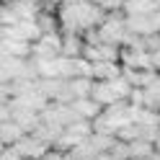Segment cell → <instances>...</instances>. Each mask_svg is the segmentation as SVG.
I'll list each match as a JSON object with an SVG mask.
<instances>
[{
	"instance_id": "1",
	"label": "cell",
	"mask_w": 160,
	"mask_h": 160,
	"mask_svg": "<svg viewBox=\"0 0 160 160\" xmlns=\"http://www.w3.org/2000/svg\"><path fill=\"white\" fill-rule=\"evenodd\" d=\"M98 39L101 44H111V47H122L127 42V26H124V13H106L103 21L98 23Z\"/></svg>"
},
{
	"instance_id": "2",
	"label": "cell",
	"mask_w": 160,
	"mask_h": 160,
	"mask_svg": "<svg viewBox=\"0 0 160 160\" xmlns=\"http://www.w3.org/2000/svg\"><path fill=\"white\" fill-rule=\"evenodd\" d=\"M13 147H16V152L21 155V160H42L49 152V145L42 142V139L34 137V134H23Z\"/></svg>"
},
{
	"instance_id": "3",
	"label": "cell",
	"mask_w": 160,
	"mask_h": 160,
	"mask_svg": "<svg viewBox=\"0 0 160 160\" xmlns=\"http://www.w3.org/2000/svg\"><path fill=\"white\" fill-rule=\"evenodd\" d=\"M8 108H11V122H16L18 127H21L23 134H31L34 129L42 124V116L28 111V108H18V106H8Z\"/></svg>"
},
{
	"instance_id": "4",
	"label": "cell",
	"mask_w": 160,
	"mask_h": 160,
	"mask_svg": "<svg viewBox=\"0 0 160 160\" xmlns=\"http://www.w3.org/2000/svg\"><path fill=\"white\" fill-rule=\"evenodd\" d=\"M122 75V65L119 62H96L91 65V80L93 83H108Z\"/></svg>"
},
{
	"instance_id": "5",
	"label": "cell",
	"mask_w": 160,
	"mask_h": 160,
	"mask_svg": "<svg viewBox=\"0 0 160 160\" xmlns=\"http://www.w3.org/2000/svg\"><path fill=\"white\" fill-rule=\"evenodd\" d=\"M160 8L158 0H124L122 13L124 16H152Z\"/></svg>"
},
{
	"instance_id": "6",
	"label": "cell",
	"mask_w": 160,
	"mask_h": 160,
	"mask_svg": "<svg viewBox=\"0 0 160 160\" xmlns=\"http://www.w3.org/2000/svg\"><path fill=\"white\" fill-rule=\"evenodd\" d=\"M70 108L78 114V119H85V122L98 119V116H101V111H103V108L98 106V103H93L91 98H75V101L70 103Z\"/></svg>"
},
{
	"instance_id": "7",
	"label": "cell",
	"mask_w": 160,
	"mask_h": 160,
	"mask_svg": "<svg viewBox=\"0 0 160 160\" xmlns=\"http://www.w3.org/2000/svg\"><path fill=\"white\" fill-rule=\"evenodd\" d=\"M91 101H93V103H98L101 108H108V106L119 103V98L114 96V91H111V85H108V83H93Z\"/></svg>"
},
{
	"instance_id": "8",
	"label": "cell",
	"mask_w": 160,
	"mask_h": 160,
	"mask_svg": "<svg viewBox=\"0 0 160 160\" xmlns=\"http://www.w3.org/2000/svg\"><path fill=\"white\" fill-rule=\"evenodd\" d=\"M59 54L78 59L83 54V36L80 34H62V47H59Z\"/></svg>"
},
{
	"instance_id": "9",
	"label": "cell",
	"mask_w": 160,
	"mask_h": 160,
	"mask_svg": "<svg viewBox=\"0 0 160 160\" xmlns=\"http://www.w3.org/2000/svg\"><path fill=\"white\" fill-rule=\"evenodd\" d=\"M21 137H23V132H21V127L16 122H3L0 124V145L3 147H13Z\"/></svg>"
},
{
	"instance_id": "10",
	"label": "cell",
	"mask_w": 160,
	"mask_h": 160,
	"mask_svg": "<svg viewBox=\"0 0 160 160\" xmlns=\"http://www.w3.org/2000/svg\"><path fill=\"white\" fill-rule=\"evenodd\" d=\"M67 85H70V93H72V101L75 98H91V91H93L91 78H72L67 80Z\"/></svg>"
},
{
	"instance_id": "11",
	"label": "cell",
	"mask_w": 160,
	"mask_h": 160,
	"mask_svg": "<svg viewBox=\"0 0 160 160\" xmlns=\"http://www.w3.org/2000/svg\"><path fill=\"white\" fill-rule=\"evenodd\" d=\"M142 91H145V108L160 111V75H155V80L147 88H142Z\"/></svg>"
},
{
	"instance_id": "12",
	"label": "cell",
	"mask_w": 160,
	"mask_h": 160,
	"mask_svg": "<svg viewBox=\"0 0 160 160\" xmlns=\"http://www.w3.org/2000/svg\"><path fill=\"white\" fill-rule=\"evenodd\" d=\"M127 147H129V158H152L155 152V145L147 142V139H134Z\"/></svg>"
},
{
	"instance_id": "13",
	"label": "cell",
	"mask_w": 160,
	"mask_h": 160,
	"mask_svg": "<svg viewBox=\"0 0 160 160\" xmlns=\"http://www.w3.org/2000/svg\"><path fill=\"white\" fill-rule=\"evenodd\" d=\"M91 3H96L98 8L106 13H122V8H124V0H91Z\"/></svg>"
},
{
	"instance_id": "14",
	"label": "cell",
	"mask_w": 160,
	"mask_h": 160,
	"mask_svg": "<svg viewBox=\"0 0 160 160\" xmlns=\"http://www.w3.org/2000/svg\"><path fill=\"white\" fill-rule=\"evenodd\" d=\"M106 152H108L111 160H129V147H127L124 142H116V139H114V145L108 147Z\"/></svg>"
},
{
	"instance_id": "15",
	"label": "cell",
	"mask_w": 160,
	"mask_h": 160,
	"mask_svg": "<svg viewBox=\"0 0 160 160\" xmlns=\"http://www.w3.org/2000/svg\"><path fill=\"white\" fill-rule=\"evenodd\" d=\"M0 160H21V155L16 152V147H3L0 150Z\"/></svg>"
},
{
	"instance_id": "16",
	"label": "cell",
	"mask_w": 160,
	"mask_h": 160,
	"mask_svg": "<svg viewBox=\"0 0 160 160\" xmlns=\"http://www.w3.org/2000/svg\"><path fill=\"white\" fill-rule=\"evenodd\" d=\"M150 65H152V72L160 75V49H155V52L150 54Z\"/></svg>"
},
{
	"instance_id": "17",
	"label": "cell",
	"mask_w": 160,
	"mask_h": 160,
	"mask_svg": "<svg viewBox=\"0 0 160 160\" xmlns=\"http://www.w3.org/2000/svg\"><path fill=\"white\" fill-rule=\"evenodd\" d=\"M65 158V152H59V150H54V147H49V152L42 158V160H62Z\"/></svg>"
},
{
	"instance_id": "18",
	"label": "cell",
	"mask_w": 160,
	"mask_h": 160,
	"mask_svg": "<svg viewBox=\"0 0 160 160\" xmlns=\"http://www.w3.org/2000/svg\"><path fill=\"white\" fill-rule=\"evenodd\" d=\"M150 23H152V31H155V34H160V8H158L152 16H150Z\"/></svg>"
},
{
	"instance_id": "19",
	"label": "cell",
	"mask_w": 160,
	"mask_h": 160,
	"mask_svg": "<svg viewBox=\"0 0 160 160\" xmlns=\"http://www.w3.org/2000/svg\"><path fill=\"white\" fill-rule=\"evenodd\" d=\"M3 122H11V108L8 106H0V124Z\"/></svg>"
},
{
	"instance_id": "20",
	"label": "cell",
	"mask_w": 160,
	"mask_h": 160,
	"mask_svg": "<svg viewBox=\"0 0 160 160\" xmlns=\"http://www.w3.org/2000/svg\"><path fill=\"white\" fill-rule=\"evenodd\" d=\"M62 160H83V158H78L75 152H65V158H62Z\"/></svg>"
},
{
	"instance_id": "21",
	"label": "cell",
	"mask_w": 160,
	"mask_h": 160,
	"mask_svg": "<svg viewBox=\"0 0 160 160\" xmlns=\"http://www.w3.org/2000/svg\"><path fill=\"white\" fill-rule=\"evenodd\" d=\"M152 145H155V152H158V155H160V134H158V137H155V142H152Z\"/></svg>"
},
{
	"instance_id": "22",
	"label": "cell",
	"mask_w": 160,
	"mask_h": 160,
	"mask_svg": "<svg viewBox=\"0 0 160 160\" xmlns=\"http://www.w3.org/2000/svg\"><path fill=\"white\" fill-rule=\"evenodd\" d=\"M0 3H28V0H0Z\"/></svg>"
},
{
	"instance_id": "23",
	"label": "cell",
	"mask_w": 160,
	"mask_h": 160,
	"mask_svg": "<svg viewBox=\"0 0 160 160\" xmlns=\"http://www.w3.org/2000/svg\"><path fill=\"white\" fill-rule=\"evenodd\" d=\"M129 160H150V158H129Z\"/></svg>"
},
{
	"instance_id": "24",
	"label": "cell",
	"mask_w": 160,
	"mask_h": 160,
	"mask_svg": "<svg viewBox=\"0 0 160 160\" xmlns=\"http://www.w3.org/2000/svg\"><path fill=\"white\" fill-rule=\"evenodd\" d=\"M0 150H3V145H0Z\"/></svg>"
},
{
	"instance_id": "25",
	"label": "cell",
	"mask_w": 160,
	"mask_h": 160,
	"mask_svg": "<svg viewBox=\"0 0 160 160\" xmlns=\"http://www.w3.org/2000/svg\"><path fill=\"white\" fill-rule=\"evenodd\" d=\"M158 3H160V0H158Z\"/></svg>"
},
{
	"instance_id": "26",
	"label": "cell",
	"mask_w": 160,
	"mask_h": 160,
	"mask_svg": "<svg viewBox=\"0 0 160 160\" xmlns=\"http://www.w3.org/2000/svg\"><path fill=\"white\" fill-rule=\"evenodd\" d=\"M0 5H3V3H0Z\"/></svg>"
}]
</instances>
